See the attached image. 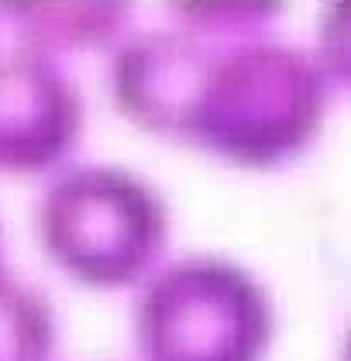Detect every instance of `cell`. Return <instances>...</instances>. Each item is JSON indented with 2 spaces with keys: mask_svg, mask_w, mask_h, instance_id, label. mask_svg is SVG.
<instances>
[{
  "mask_svg": "<svg viewBox=\"0 0 351 361\" xmlns=\"http://www.w3.org/2000/svg\"><path fill=\"white\" fill-rule=\"evenodd\" d=\"M327 73L303 49L279 42H220L189 100L179 141L227 162L272 169L317 138Z\"/></svg>",
  "mask_w": 351,
  "mask_h": 361,
  "instance_id": "6da1fadb",
  "label": "cell"
},
{
  "mask_svg": "<svg viewBox=\"0 0 351 361\" xmlns=\"http://www.w3.org/2000/svg\"><path fill=\"white\" fill-rule=\"evenodd\" d=\"M52 262L93 289H124L152 272L169 238L162 196L117 166L66 169L38 207Z\"/></svg>",
  "mask_w": 351,
  "mask_h": 361,
  "instance_id": "7a4b0ae2",
  "label": "cell"
},
{
  "mask_svg": "<svg viewBox=\"0 0 351 361\" xmlns=\"http://www.w3.org/2000/svg\"><path fill=\"white\" fill-rule=\"evenodd\" d=\"M275 317L244 269L189 258L162 269L135 306L141 361H262Z\"/></svg>",
  "mask_w": 351,
  "mask_h": 361,
  "instance_id": "3957f363",
  "label": "cell"
},
{
  "mask_svg": "<svg viewBox=\"0 0 351 361\" xmlns=\"http://www.w3.org/2000/svg\"><path fill=\"white\" fill-rule=\"evenodd\" d=\"M83 135V97L45 52L0 49V172L59 166Z\"/></svg>",
  "mask_w": 351,
  "mask_h": 361,
  "instance_id": "277c9868",
  "label": "cell"
},
{
  "mask_svg": "<svg viewBox=\"0 0 351 361\" xmlns=\"http://www.w3.org/2000/svg\"><path fill=\"white\" fill-rule=\"evenodd\" d=\"M217 45L214 38L183 28L128 38L110 62L114 104L145 131L179 141L189 100Z\"/></svg>",
  "mask_w": 351,
  "mask_h": 361,
  "instance_id": "5b68a950",
  "label": "cell"
},
{
  "mask_svg": "<svg viewBox=\"0 0 351 361\" xmlns=\"http://www.w3.org/2000/svg\"><path fill=\"white\" fill-rule=\"evenodd\" d=\"M131 18L124 4H0V25H7L14 42L35 52L93 49L110 42Z\"/></svg>",
  "mask_w": 351,
  "mask_h": 361,
  "instance_id": "8992f818",
  "label": "cell"
},
{
  "mask_svg": "<svg viewBox=\"0 0 351 361\" xmlns=\"http://www.w3.org/2000/svg\"><path fill=\"white\" fill-rule=\"evenodd\" d=\"M55 317L49 300L0 269V361H49Z\"/></svg>",
  "mask_w": 351,
  "mask_h": 361,
  "instance_id": "52a82bcc",
  "label": "cell"
},
{
  "mask_svg": "<svg viewBox=\"0 0 351 361\" xmlns=\"http://www.w3.org/2000/svg\"><path fill=\"white\" fill-rule=\"evenodd\" d=\"M172 14L179 18L183 31L227 42V38H242L255 35L269 18L279 14L275 4H189V7H172Z\"/></svg>",
  "mask_w": 351,
  "mask_h": 361,
  "instance_id": "ba28073f",
  "label": "cell"
},
{
  "mask_svg": "<svg viewBox=\"0 0 351 361\" xmlns=\"http://www.w3.org/2000/svg\"><path fill=\"white\" fill-rule=\"evenodd\" d=\"M0 269H4V262H0Z\"/></svg>",
  "mask_w": 351,
  "mask_h": 361,
  "instance_id": "9c48e42d",
  "label": "cell"
}]
</instances>
